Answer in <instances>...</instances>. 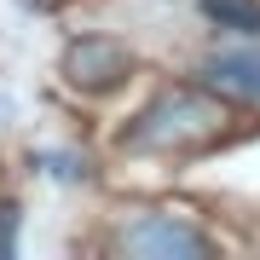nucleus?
<instances>
[{
	"label": "nucleus",
	"mask_w": 260,
	"mask_h": 260,
	"mask_svg": "<svg viewBox=\"0 0 260 260\" xmlns=\"http://www.w3.org/2000/svg\"><path fill=\"white\" fill-rule=\"evenodd\" d=\"M220 127H225V99L197 81V87H168V93H156L133 116V127L121 133V145L127 150H191V145H208Z\"/></svg>",
	"instance_id": "1"
},
{
	"label": "nucleus",
	"mask_w": 260,
	"mask_h": 260,
	"mask_svg": "<svg viewBox=\"0 0 260 260\" xmlns=\"http://www.w3.org/2000/svg\"><path fill=\"white\" fill-rule=\"evenodd\" d=\"M116 249L133 254V260H191V254H214V237L203 225L179 220V214L145 208V214H133L116 232Z\"/></svg>",
	"instance_id": "2"
},
{
	"label": "nucleus",
	"mask_w": 260,
	"mask_h": 260,
	"mask_svg": "<svg viewBox=\"0 0 260 260\" xmlns=\"http://www.w3.org/2000/svg\"><path fill=\"white\" fill-rule=\"evenodd\" d=\"M127 70H133V52L116 35H81L64 47V81L81 93H110L127 81Z\"/></svg>",
	"instance_id": "3"
},
{
	"label": "nucleus",
	"mask_w": 260,
	"mask_h": 260,
	"mask_svg": "<svg viewBox=\"0 0 260 260\" xmlns=\"http://www.w3.org/2000/svg\"><path fill=\"white\" fill-rule=\"evenodd\" d=\"M197 81L225 104H260V35L249 47H220L197 64Z\"/></svg>",
	"instance_id": "4"
},
{
	"label": "nucleus",
	"mask_w": 260,
	"mask_h": 260,
	"mask_svg": "<svg viewBox=\"0 0 260 260\" xmlns=\"http://www.w3.org/2000/svg\"><path fill=\"white\" fill-rule=\"evenodd\" d=\"M203 12H208L214 29H225V35H243V41L260 35V0H203Z\"/></svg>",
	"instance_id": "5"
},
{
	"label": "nucleus",
	"mask_w": 260,
	"mask_h": 260,
	"mask_svg": "<svg viewBox=\"0 0 260 260\" xmlns=\"http://www.w3.org/2000/svg\"><path fill=\"white\" fill-rule=\"evenodd\" d=\"M29 162H35L47 179H64V185L70 179H87V156H75V150H35Z\"/></svg>",
	"instance_id": "6"
},
{
	"label": "nucleus",
	"mask_w": 260,
	"mask_h": 260,
	"mask_svg": "<svg viewBox=\"0 0 260 260\" xmlns=\"http://www.w3.org/2000/svg\"><path fill=\"white\" fill-rule=\"evenodd\" d=\"M18 220H23L18 203H0V254H12V249H18Z\"/></svg>",
	"instance_id": "7"
}]
</instances>
